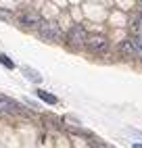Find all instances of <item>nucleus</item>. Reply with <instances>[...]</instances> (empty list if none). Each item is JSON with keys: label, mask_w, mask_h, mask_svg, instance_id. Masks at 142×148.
<instances>
[{"label": "nucleus", "mask_w": 142, "mask_h": 148, "mask_svg": "<svg viewBox=\"0 0 142 148\" xmlns=\"http://www.w3.org/2000/svg\"><path fill=\"white\" fill-rule=\"evenodd\" d=\"M38 34H40V38H42V40H46V42H59L61 36H63L57 21H40Z\"/></svg>", "instance_id": "obj_1"}, {"label": "nucleus", "mask_w": 142, "mask_h": 148, "mask_svg": "<svg viewBox=\"0 0 142 148\" xmlns=\"http://www.w3.org/2000/svg\"><path fill=\"white\" fill-rule=\"evenodd\" d=\"M86 40H88V34H86V27L84 25H73L67 34V44L73 46V48H82L86 46Z\"/></svg>", "instance_id": "obj_2"}, {"label": "nucleus", "mask_w": 142, "mask_h": 148, "mask_svg": "<svg viewBox=\"0 0 142 148\" xmlns=\"http://www.w3.org/2000/svg\"><path fill=\"white\" fill-rule=\"evenodd\" d=\"M86 48L90 52H94V54H103V52H107L109 50V40L105 36H88V40H86Z\"/></svg>", "instance_id": "obj_3"}, {"label": "nucleus", "mask_w": 142, "mask_h": 148, "mask_svg": "<svg viewBox=\"0 0 142 148\" xmlns=\"http://www.w3.org/2000/svg\"><path fill=\"white\" fill-rule=\"evenodd\" d=\"M0 113H4V115H21V113H25V108L19 102H15L13 98L0 94Z\"/></svg>", "instance_id": "obj_4"}, {"label": "nucleus", "mask_w": 142, "mask_h": 148, "mask_svg": "<svg viewBox=\"0 0 142 148\" xmlns=\"http://www.w3.org/2000/svg\"><path fill=\"white\" fill-rule=\"evenodd\" d=\"M40 15L34 13V11H27L23 15H19V25H23V27H38L40 25Z\"/></svg>", "instance_id": "obj_5"}, {"label": "nucleus", "mask_w": 142, "mask_h": 148, "mask_svg": "<svg viewBox=\"0 0 142 148\" xmlns=\"http://www.w3.org/2000/svg\"><path fill=\"white\" fill-rule=\"evenodd\" d=\"M21 73H23V77L27 82H32V84H42V73L40 71H36V69H32V67H21Z\"/></svg>", "instance_id": "obj_6"}, {"label": "nucleus", "mask_w": 142, "mask_h": 148, "mask_svg": "<svg viewBox=\"0 0 142 148\" xmlns=\"http://www.w3.org/2000/svg\"><path fill=\"white\" fill-rule=\"evenodd\" d=\"M119 50L123 52V54H128V56H136L138 54V48H136V42L134 40H123L119 44Z\"/></svg>", "instance_id": "obj_7"}, {"label": "nucleus", "mask_w": 142, "mask_h": 148, "mask_svg": "<svg viewBox=\"0 0 142 148\" xmlns=\"http://www.w3.org/2000/svg\"><path fill=\"white\" fill-rule=\"evenodd\" d=\"M36 96L40 98V100H44L46 104H57V102H59V98H57L54 94L46 92V90H36Z\"/></svg>", "instance_id": "obj_8"}, {"label": "nucleus", "mask_w": 142, "mask_h": 148, "mask_svg": "<svg viewBox=\"0 0 142 148\" xmlns=\"http://www.w3.org/2000/svg\"><path fill=\"white\" fill-rule=\"evenodd\" d=\"M0 65L6 67V69H11V71L15 69V63H13L11 58H8V54H4V52H0Z\"/></svg>", "instance_id": "obj_9"}, {"label": "nucleus", "mask_w": 142, "mask_h": 148, "mask_svg": "<svg viewBox=\"0 0 142 148\" xmlns=\"http://www.w3.org/2000/svg\"><path fill=\"white\" fill-rule=\"evenodd\" d=\"M134 42H136V48H138V54L142 56V34H140V36L136 38V40H134Z\"/></svg>", "instance_id": "obj_10"}, {"label": "nucleus", "mask_w": 142, "mask_h": 148, "mask_svg": "<svg viewBox=\"0 0 142 148\" xmlns=\"http://www.w3.org/2000/svg\"><path fill=\"white\" fill-rule=\"evenodd\" d=\"M128 134H130V136H134V138H138V140H142V132H136V130H128Z\"/></svg>", "instance_id": "obj_11"}, {"label": "nucleus", "mask_w": 142, "mask_h": 148, "mask_svg": "<svg viewBox=\"0 0 142 148\" xmlns=\"http://www.w3.org/2000/svg\"><path fill=\"white\" fill-rule=\"evenodd\" d=\"M0 19H8V13H4V11H0Z\"/></svg>", "instance_id": "obj_12"}, {"label": "nucleus", "mask_w": 142, "mask_h": 148, "mask_svg": "<svg viewBox=\"0 0 142 148\" xmlns=\"http://www.w3.org/2000/svg\"><path fill=\"white\" fill-rule=\"evenodd\" d=\"M136 23H138V25H140V27H142V13H140V15H138V21H136Z\"/></svg>", "instance_id": "obj_13"}, {"label": "nucleus", "mask_w": 142, "mask_h": 148, "mask_svg": "<svg viewBox=\"0 0 142 148\" xmlns=\"http://www.w3.org/2000/svg\"><path fill=\"white\" fill-rule=\"evenodd\" d=\"M132 148H142V144H134V146H132Z\"/></svg>", "instance_id": "obj_14"}, {"label": "nucleus", "mask_w": 142, "mask_h": 148, "mask_svg": "<svg viewBox=\"0 0 142 148\" xmlns=\"http://www.w3.org/2000/svg\"><path fill=\"white\" fill-rule=\"evenodd\" d=\"M140 4H142V0H140Z\"/></svg>", "instance_id": "obj_15"}]
</instances>
